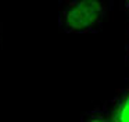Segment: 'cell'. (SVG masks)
<instances>
[{"label":"cell","instance_id":"cell-1","mask_svg":"<svg viewBox=\"0 0 129 122\" xmlns=\"http://www.w3.org/2000/svg\"><path fill=\"white\" fill-rule=\"evenodd\" d=\"M108 4L101 0H70L60 7L58 29L64 33H96L101 29Z\"/></svg>","mask_w":129,"mask_h":122},{"label":"cell","instance_id":"cell-2","mask_svg":"<svg viewBox=\"0 0 129 122\" xmlns=\"http://www.w3.org/2000/svg\"><path fill=\"white\" fill-rule=\"evenodd\" d=\"M101 110L110 122H129V87L121 90Z\"/></svg>","mask_w":129,"mask_h":122},{"label":"cell","instance_id":"cell-3","mask_svg":"<svg viewBox=\"0 0 129 122\" xmlns=\"http://www.w3.org/2000/svg\"><path fill=\"white\" fill-rule=\"evenodd\" d=\"M81 122H110V121L101 108H96V110L85 112L81 118Z\"/></svg>","mask_w":129,"mask_h":122},{"label":"cell","instance_id":"cell-4","mask_svg":"<svg viewBox=\"0 0 129 122\" xmlns=\"http://www.w3.org/2000/svg\"><path fill=\"white\" fill-rule=\"evenodd\" d=\"M126 61H129V46L126 47Z\"/></svg>","mask_w":129,"mask_h":122},{"label":"cell","instance_id":"cell-5","mask_svg":"<svg viewBox=\"0 0 129 122\" xmlns=\"http://www.w3.org/2000/svg\"><path fill=\"white\" fill-rule=\"evenodd\" d=\"M125 7H126V10L129 11V0H128V2H125Z\"/></svg>","mask_w":129,"mask_h":122}]
</instances>
